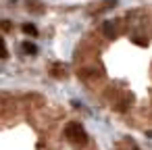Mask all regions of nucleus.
<instances>
[{
  "mask_svg": "<svg viewBox=\"0 0 152 150\" xmlns=\"http://www.w3.org/2000/svg\"><path fill=\"white\" fill-rule=\"evenodd\" d=\"M65 138H67L69 144L75 146V148H83V146L88 144V133H86L83 125L77 123V121L67 123V127H65Z\"/></svg>",
  "mask_w": 152,
  "mask_h": 150,
  "instance_id": "1",
  "label": "nucleus"
},
{
  "mask_svg": "<svg viewBox=\"0 0 152 150\" xmlns=\"http://www.w3.org/2000/svg\"><path fill=\"white\" fill-rule=\"evenodd\" d=\"M0 27H2L4 31H9V29H11V21H7V19H4L2 23H0Z\"/></svg>",
  "mask_w": 152,
  "mask_h": 150,
  "instance_id": "8",
  "label": "nucleus"
},
{
  "mask_svg": "<svg viewBox=\"0 0 152 150\" xmlns=\"http://www.w3.org/2000/svg\"><path fill=\"white\" fill-rule=\"evenodd\" d=\"M27 11L31 13H44V7L40 0H27Z\"/></svg>",
  "mask_w": 152,
  "mask_h": 150,
  "instance_id": "3",
  "label": "nucleus"
},
{
  "mask_svg": "<svg viewBox=\"0 0 152 150\" xmlns=\"http://www.w3.org/2000/svg\"><path fill=\"white\" fill-rule=\"evenodd\" d=\"M21 48H23V52H25V54H38V46H36V44H31V42H23V46H21Z\"/></svg>",
  "mask_w": 152,
  "mask_h": 150,
  "instance_id": "4",
  "label": "nucleus"
},
{
  "mask_svg": "<svg viewBox=\"0 0 152 150\" xmlns=\"http://www.w3.org/2000/svg\"><path fill=\"white\" fill-rule=\"evenodd\" d=\"M102 31H104V36H106V38H110V40L117 36V29H115L113 21H104V25H102Z\"/></svg>",
  "mask_w": 152,
  "mask_h": 150,
  "instance_id": "2",
  "label": "nucleus"
},
{
  "mask_svg": "<svg viewBox=\"0 0 152 150\" xmlns=\"http://www.w3.org/2000/svg\"><path fill=\"white\" fill-rule=\"evenodd\" d=\"M23 31H25L27 36H38V27L31 25V23H25V25H23Z\"/></svg>",
  "mask_w": 152,
  "mask_h": 150,
  "instance_id": "5",
  "label": "nucleus"
},
{
  "mask_svg": "<svg viewBox=\"0 0 152 150\" xmlns=\"http://www.w3.org/2000/svg\"><path fill=\"white\" fill-rule=\"evenodd\" d=\"M133 150H137V148H133Z\"/></svg>",
  "mask_w": 152,
  "mask_h": 150,
  "instance_id": "9",
  "label": "nucleus"
},
{
  "mask_svg": "<svg viewBox=\"0 0 152 150\" xmlns=\"http://www.w3.org/2000/svg\"><path fill=\"white\" fill-rule=\"evenodd\" d=\"M52 75L54 77H65V69H63V65H52Z\"/></svg>",
  "mask_w": 152,
  "mask_h": 150,
  "instance_id": "6",
  "label": "nucleus"
},
{
  "mask_svg": "<svg viewBox=\"0 0 152 150\" xmlns=\"http://www.w3.org/2000/svg\"><path fill=\"white\" fill-rule=\"evenodd\" d=\"M7 56H9L7 44H4V40H0V59H7Z\"/></svg>",
  "mask_w": 152,
  "mask_h": 150,
  "instance_id": "7",
  "label": "nucleus"
}]
</instances>
